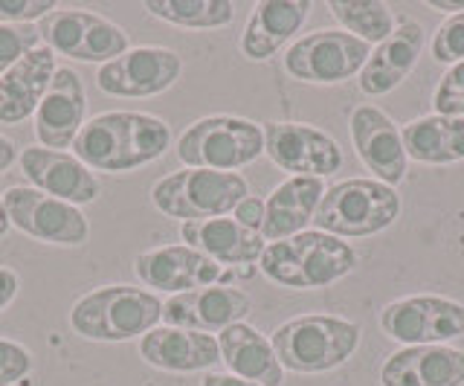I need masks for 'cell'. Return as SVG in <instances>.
<instances>
[{
  "instance_id": "1",
  "label": "cell",
  "mask_w": 464,
  "mask_h": 386,
  "mask_svg": "<svg viewBox=\"0 0 464 386\" xmlns=\"http://www.w3.org/2000/svg\"><path fill=\"white\" fill-rule=\"evenodd\" d=\"M169 146L171 128L166 120L142 111H105L84 122L72 154L91 171L125 175L160 160Z\"/></svg>"
},
{
  "instance_id": "2",
  "label": "cell",
  "mask_w": 464,
  "mask_h": 386,
  "mask_svg": "<svg viewBox=\"0 0 464 386\" xmlns=\"http://www.w3.org/2000/svg\"><path fill=\"white\" fill-rule=\"evenodd\" d=\"M357 267V250L348 241L304 230L282 241H270L258 259V270L273 285L290 291H319L345 279Z\"/></svg>"
},
{
  "instance_id": "21",
  "label": "cell",
  "mask_w": 464,
  "mask_h": 386,
  "mask_svg": "<svg viewBox=\"0 0 464 386\" xmlns=\"http://www.w3.org/2000/svg\"><path fill=\"white\" fill-rule=\"evenodd\" d=\"M381 386H464V349L403 346L381 366Z\"/></svg>"
},
{
  "instance_id": "16",
  "label": "cell",
  "mask_w": 464,
  "mask_h": 386,
  "mask_svg": "<svg viewBox=\"0 0 464 386\" xmlns=\"http://www.w3.org/2000/svg\"><path fill=\"white\" fill-rule=\"evenodd\" d=\"M253 311V299L236 285H207L178 296H169L163 303V323L188 332L221 334L224 328L244 323Z\"/></svg>"
},
{
  "instance_id": "15",
  "label": "cell",
  "mask_w": 464,
  "mask_h": 386,
  "mask_svg": "<svg viewBox=\"0 0 464 386\" xmlns=\"http://www.w3.org/2000/svg\"><path fill=\"white\" fill-rule=\"evenodd\" d=\"M348 134H352V146L362 160L374 180L386 186H398L406 180V166L410 157L403 149L401 125L389 117L386 111L377 105H357L348 117Z\"/></svg>"
},
{
  "instance_id": "36",
  "label": "cell",
  "mask_w": 464,
  "mask_h": 386,
  "mask_svg": "<svg viewBox=\"0 0 464 386\" xmlns=\"http://www.w3.org/2000/svg\"><path fill=\"white\" fill-rule=\"evenodd\" d=\"M21 291V276L12 267H0V314H4Z\"/></svg>"
},
{
  "instance_id": "28",
  "label": "cell",
  "mask_w": 464,
  "mask_h": 386,
  "mask_svg": "<svg viewBox=\"0 0 464 386\" xmlns=\"http://www.w3.org/2000/svg\"><path fill=\"white\" fill-rule=\"evenodd\" d=\"M145 12L183 30H221L236 18V4L229 0H149Z\"/></svg>"
},
{
  "instance_id": "23",
  "label": "cell",
  "mask_w": 464,
  "mask_h": 386,
  "mask_svg": "<svg viewBox=\"0 0 464 386\" xmlns=\"http://www.w3.org/2000/svg\"><path fill=\"white\" fill-rule=\"evenodd\" d=\"M180 238L186 241V247L209 256L212 262L224 265L227 270L241 265H258L261 253L267 247L261 233L246 230L232 216L180 224Z\"/></svg>"
},
{
  "instance_id": "25",
  "label": "cell",
  "mask_w": 464,
  "mask_h": 386,
  "mask_svg": "<svg viewBox=\"0 0 464 386\" xmlns=\"http://www.w3.org/2000/svg\"><path fill=\"white\" fill-rule=\"evenodd\" d=\"M325 189L328 186L323 178H285L265 201L261 238L270 245V241H282L308 230Z\"/></svg>"
},
{
  "instance_id": "6",
  "label": "cell",
  "mask_w": 464,
  "mask_h": 386,
  "mask_svg": "<svg viewBox=\"0 0 464 386\" xmlns=\"http://www.w3.org/2000/svg\"><path fill=\"white\" fill-rule=\"evenodd\" d=\"M401 216V195L395 186L374 178H348L325 189L314 224L319 233L337 238H369L389 230Z\"/></svg>"
},
{
  "instance_id": "34",
  "label": "cell",
  "mask_w": 464,
  "mask_h": 386,
  "mask_svg": "<svg viewBox=\"0 0 464 386\" xmlns=\"http://www.w3.org/2000/svg\"><path fill=\"white\" fill-rule=\"evenodd\" d=\"M58 9L53 0H0V24H33Z\"/></svg>"
},
{
  "instance_id": "22",
  "label": "cell",
  "mask_w": 464,
  "mask_h": 386,
  "mask_svg": "<svg viewBox=\"0 0 464 386\" xmlns=\"http://www.w3.org/2000/svg\"><path fill=\"white\" fill-rule=\"evenodd\" d=\"M55 70V53L44 44L29 50L18 64H12L0 76V125H18L35 117Z\"/></svg>"
},
{
  "instance_id": "7",
  "label": "cell",
  "mask_w": 464,
  "mask_h": 386,
  "mask_svg": "<svg viewBox=\"0 0 464 386\" xmlns=\"http://www.w3.org/2000/svg\"><path fill=\"white\" fill-rule=\"evenodd\" d=\"M174 151L186 169L238 171L265 154V125L232 113H215L188 125Z\"/></svg>"
},
{
  "instance_id": "19",
  "label": "cell",
  "mask_w": 464,
  "mask_h": 386,
  "mask_svg": "<svg viewBox=\"0 0 464 386\" xmlns=\"http://www.w3.org/2000/svg\"><path fill=\"white\" fill-rule=\"evenodd\" d=\"M427 47V30L412 18H403L383 44L372 47L369 62L362 64L357 84L366 96H386L410 79Z\"/></svg>"
},
{
  "instance_id": "37",
  "label": "cell",
  "mask_w": 464,
  "mask_h": 386,
  "mask_svg": "<svg viewBox=\"0 0 464 386\" xmlns=\"http://www.w3.org/2000/svg\"><path fill=\"white\" fill-rule=\"evenodd\" d=\"M200 386H258V383L236 378V375H229V372H207L203 381H200Z\"/></svg>"
},
{
  "instance_id": "39",
  "label": "cell",
  "mask_w": 464,
  "mask_h": 386,
  "mask_svg": "<svg viewBox=\"0 0 464 386\" xmlns=\"http://www.w3.org/2000/svg\"><path fill=\"white\" fill-rule=\"evenodd\" d=\"M430 6L441 9V12H450V15H459V12H464V0H459V4H453V0H432Z\"/></svg>"
},
{
  "instance_id": "5",
  "label": "cell",
  "mask_w": 464,
  "mask_h": 386,
  "mask_svg": "<svg viewBox=\"0 0 464 386\" xmlns=\"http://www.w3.org/2000/svg\"><path fill=\"white\" fill-rule=\"evenodd\" d=\"M244 198H250V183L238 171L180 169L151 186L154 209L180 224L232 216Z\"/></svg>"
},
{
  "instance_id": "10",
  "label": "cell",
  "mask_w": 464,
  "mask_h": 386,
  "mask_svg": "<svg viewBox=\"0 0 464 386\" xmlns=\"http://www.w3.org/2000/svg\"><path fill=\"white\" fill-rule=\"evenodd\" d=\"M4 204L14 230L44 245L82 247L91 238V224L76 204L38 192L33 186H9L4 192Z\"/></svg>"
},
{
  "instance_id": "29",
  "label": "cell",
  "mask_w": 464,
  "mask_h": 386,
  "mask_svg": "<svg viewBox=\"0 0 464 386\" xmlns=\"http://www.w3.org/2000/svg\"><path fill=\"white\" fill-rule=\"evenodd\" d=\"M331 15L348 35L360 38L362 44H383L395 33V15L381 0H331Z\"/></svg>"
},
{
  "instance_id": "3",
  "label": "cell",
  "mask_w": 464,
  "mask_h": 386,
  "mask_svg": "<svg viewBox=\"0 0 464 386\" xmlns=\"http://www.w3.org/2000/svg\"><path fill=\"white\" fill-rule=\"evenodd\" d=\"M163 320V299L137 285H102L70 308V328L91 343L145 337Z\"/></svg>"
},
{
  "instance_id": "18",
  "label": "cell",
  "mask_w": 464,
  "mask_h": 386,
  "mask_svg": "<svg viewBox=\"0 0 464 386\" xmlns=\"http://www.w3.org/2000/svg\"><path fill=\"white\" fill-rule=\"evenodd\" d=\"M35 137L44 149L64 151L72 149L79 131L87 122V93L84 82L72 67H58L50 82L47 96L35 111Z\"/></svg>"
},
{
  "instance_id": "12",
  "label": "cell",
  "mask_w": 464,
  "mask_h": 386,
  "mask_svg": "<svg viewBox=\"0 0 464 386\" xmlns=\"http://www.w3.org/2000/svg\"><path fill=\"white\" fill-rule=\"evenodd\" d=\"M183 59L169 47H130L99 67L96 88L113 99H149L178 84Z\"/></svg>"
},
{
  "instance_id": "13",
  "label": "cell",
  "mask_w": 464,
  "mask_h": 386,
  "mask_svg": "<svg viewBox=\"0 0 464 386\" xmlns=\"http://www.w3.org/2000/svg\"><path fill=\"white\" fill-rule=\"evenodd\" d=\"M265 154L290 178H328L343 166L340 142L308 122H265Z\"/></svg>"
},
{
  "instance_id": "38",
  "label": "cell",
  "mask_w": 464,
  "mask_h": 386,
  "mask_svg": "<svg viewBox=\"0 0 464 386\" xmlns=\"http://www.w3.org/2000/svg\"><path fill=\"white\" fill-rule=\"evenodd\" d=\"M18 160V146H14L12 140H6L4 134H0V175H4V171Z\"/></svg>"
},
{
  "instance_id": "33",
  "label": "cell",
  "mask_w": 464,
  "mask_h": 386,
  "mask_svg": "<svg viewBox=\"0 0 464 386\" xmlns=\"http://www.w3.org/2000/svg\"><path fill=\"white\" fill-rule=\"evenodd\" d=\"M33 372V352L14 340H0V386H12Z\"/></svg>"
},
{
  "instance_id": "20",
  "label": "cell",
  "mask_w": 464,
  "mask_h": 386,
  "mask_svg": "<svg viewBox=\"0 0 464 386\" xmlns=\"http://www.w3.org/2000/svg\"><path fill=\"white\" fill-rule=\"evenodd\" d=\"M140 357L160 372L192 375V372H209L221 363V349H218L215 334L160 325L140 337Z\"/></svg>"
},
{
  "instance_id": "17",
  "label": "cell",
  "mask_w": 464,
  "mask_h": 386,
  "mask_svg": "<svg viewBox=\"0 0 464 386\" xmlns=\"http://www.w3.org/2000/svg\"><path fill=\"white\" fill-rule=\"evenodd\" d=\"M18 163H21V171L29 178V183H33V189L62 198L67 204L84 207V204H93L102 195L99 178L70 151L29 146L21 151Z\"/></svg>"
},
{
  "instance_id": "8",
  "label": "cell",
  "mask_w": 464,
  "mask_h": 386,
  "mask_svg": "<svg viewBox=\"0 0 464 386\" xmlns=\"http://www.w3.org/2000/svg\"><path fill=\"white\" fill-rule=\"evenodd\" d=\"M44 47L84 64H108L130 50V38L120 24L87 9H53L41 18Z\"/></svg>"
},
{
  "instance_id": "27",
  "label": "cell",
  "mask_w": 464,
  "mask_h": 386,
  "mask_svg": "<svg viewBox=\"0 0 464 386\" xmlns=\"http://www.w3.org/2000/svg\"><path fill=\"white\" fill-rule=\"evenodd\" d=\"M406 157L420 166L464 163V117L427 113L401 128Z\"/></svg>"
},
{
  "instance_id": "11",
  "label": "cell",
  "mask_w": 464,
  "mask_h": 386,
  "mask_svg": "<svg viewBox=\"0 0 464 386\" xmlns=\"http://www.w3.org/2000/svg\"><path fill=\"white\" fill-rule=\"evenodd\" d=\"M372 47L345 30H316L302 35L285 53V70L296 82L308 84H343L360 76Z\"/></svg>"
},
{
  "instance_id": "14",
  "label": "cell",
  "mask_w": 464,
  "mask_h": 386,
  "mask_svg": "<svg viewBox=\"0 0 464 386\" xmlns=\"http://www.w3.org/2000/svg\"><path fill=\"white\" fill-rule=\"evenodd\" d=\"M134 274L145 288L163 291V294H186L207 285H232L229 270L224 265L212 262L186 245H166L154 250H142L134 256Z\"/></svg>"
},
{
  "instance_id": "9",
  "label": "cell",
  "mask_w": 464,
  "mask_h": 386,
  "mask_svg": "<svg viewBox=\"0 0 464 386\" xmlns=\"http://www.w3.org/2000/svg\"><path fill=\"white\" fill-rule=\"evenodd\" d=\"M377 323L401 346H447L464 337V305L441 294L401 296L381 308Z\"/></svg>"
},
{
  "instance_id": "40",
  "label": "cell",
  "mask_w": 464,
  "mask_h": 386,
  "mask_svg": "<svg viewBox=\"0 0 464 386\" xmlns=\"http://www.w3.org/2000/svg\"><path fill=\"white\" fill-rule=\"evenodd\" d=\"M9 216H6V204H4V195H0V236H6V230H9Z\"/></svg>"
},
{
  "instance_id": "32",
  "label": "cell",
  "mask_w": 464,
  "mask_h": 386,
  "mask_svg": "<svg viewBox=\"0 0 464 386\" xmlns=\"http://www.w3.org/2000/svg\"><path fill=\"white\" fill-rule=\"evenodd\" d=\"M432 59L441 62V64H459L464 62V12L459 15H450L439 33L432 35Z\"/></svg>"
},
{
  "instance_id": "35",
  "label": "cell",
  "mask_w": 464,
  "mask_h": 386,
  "mask_svg": "<svg viewBox=\"0 0 464 386\" xmlns=\"http://www.w3.org/2000/svg\"><path fill=\"white\" fill-rule=\"evenodd\" d=\"M232 218H236L241 227H246V230L253 233H261V224H265V201L261 198H244V201L236 207V212H232Z\"/></svg>"
},
{
  "instance_id": "30",
  "label": "cell",
  "mask_w": 464,
  "mask_h": 386,
  "mask_svg": "<svg viewBox=\"0 0 464 386\" xmlns=\"http://www.w3.org/2000/svg\"><path fill=\"white\" fill-rule=\"evenodd\" d=\"M41 47V33L33 24H0V76L18 64L29 50Z\"/></svg>"
},
{
  "instance_id": "4",
  "label": "cell",
  "mask_w": 464,
  "mask_h": 386,
  "mask_svg": "<svg viewBox=\"0 0 464 386\" xmlns=\"http://www.w3.org/2000/svg\"><path fill=\"white\" fill-rule=\"evenodd\" d=\"M360 325L334 314H302L282 323L270 343L285 372L296 375H323L352 361L360 346Z\"/></svg>"
},
{
  "instance_id": "26",
  "label": "cell",
  "mask_w": 464,
  "mask_h": 386,
  "mask_svg": "<svg viewBox=\"0 0 464 386\" xmlns=\"http://www.w3.org/2000/svg\"><path fill=\"white\" fill-rule=\"evenodd\" d=\"M218 349H221V363L229 375L253 381L258 386H282L285 369L273 352L270 337H265L250 323H236L218 334Z\"/></svg>"
},
{
  "instance_id": "24",
  "label": "cell",
  "mask_w": 464,
  "mask_h": 386,
  "mask_svg": "<svg viewBox=\"0 0 464 386\" xmlns=\"http://www.w3.org/2000/svg\"><path fill=\"white\" fill-rule=\"evenodd\" d=\"M311 0H265L256 4L241 35V55L250 62H267L294 38L308 21Z\"/></svg>"
},
{
  "instance_id": "31",
  "label": "cell",
  "mask_w": 464,
  "mask_h": 386,
  "mask_svg": "<svg viewBox=\"0 0 464 386\" xmlns=\"http://www.w3.org/2000/svg\"><path fill=\"white\" fill-rule=\"evenodd\" d=\"M432 111L441 117H464V62L447 67L432 93Z\"/></svg>"
}]
</instances>
